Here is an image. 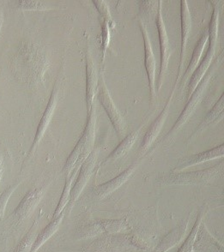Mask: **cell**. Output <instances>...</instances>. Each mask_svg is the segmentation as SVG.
<instances>
[{
	"instance_id": "cell-1",
	"label": "cell",
	"mask_w": 224,
	"mask_h": 252,
	"mask_svg": "<svg viewBox=\"0 0 224 252\" xmlns=\"http://www.w3.org/2000/svg\"><path fill=\"white\" fill-rule=\"evenodd\" d=\"M39 52L31 44L21 45L19 49L10 60L12 72L17 79L25 83H33L35 82L38 74H42V62Z\"/></svg>"
},
{
	"instance_id": "cell-2",
	"label": "cell",
	"mask_w": 224,
	"mask_h": 252,
	"mask_svg": "<svg viewBox=\"0 0 224 252\" xmlns=\"http://www.w3.org/2000/svg\"><path fill=\"white\" fill-rule=\"evenodd\" d=\"M96 109L94 107V109L91 110L89 112L87 125L85 126L84 132L82 134L80 139L64 165L63 172L66 174V176H70L71 173L73 172L76 164L80 159L81 156L87 155V150H90L94 142L95 135H96Z\"/></svg>"
},
{
	"instance_id": "cell-3",
	"label": "cell",
	"mask_w": 224,
	"mask_h": 252,
	"mask_svg": "<svg viewBox=\"0 0 224 252\" xmlns=\"http://www.w3.org/2000/svg\"><path fill=\"white\" fill-rule=\"evenodd\" d=\"M43 188H36L28 191L25 196L21 200L17 208L14 209V212L9 217H12L13 226H17L24 222L31 213L36 208L38 203L42 199L43 196Z\"/></svg>"
},
{
	"instance_id": "cell-4",
	"label": "cell",
	"mask_w": 224,
	"mask_h": 252,
	"mask_svg": "<svg viewBox=\"0 0 224 252\" xmlns=\"http://www.w3.org/2000/svg\"><path fill=\"white\" fill-rule=\"evenodd\" d=\"M59 91H60V89H59L57 84H55L54 90L51 93L50 99L47 103L46 110L44 112L39 126L37 127L36 133H35V136H34V139L33 141V144L31 146L30 152L28 154L26 159H29L33 155V152L36 150L37 146L39 145L40 141L43 138L44 134L47 131V127L49 126L51 120L53 119L54 112H55L56 106H57L58 100H59Z\"/></svg>"
},
{
	"instance_id": "cell-5",
	"label": "cell",
	"mask_w": 224,
	"mask_h": 252,
	"mask_svg": "<svg viewBox=\"0 0 224 252\" xmlns=\"http://www.w3.org/2000/svg\"><path fill=\"white\" fill-rule=\"evenodd\" d=\"M97 154H98L97 150L92 151L82 164L80 173L78 174L75 186L73 188H71V190H70V200L68 202V204H70V208L78 199L83 189L87 185L88 181L91 179V174L94 171L95 165L96 162Z\"/></svg>"
},
{
	"instance_id": "cell-6",
	"label": "cell",
	"mask_w": 224,
	"mask_h": 252,
	"mask_svg": "<svg viewBox=\"0 0 224 252\" xmlns=\"http://www.w3.org/2000/svg\"><path fill=\"white\" fill-rule=\"evenodd\" d=\"M98 95H99L100 103L105 111L107 112V115L109 117L118 135L120 136L124 135L125 130H126L124 121L121 117V113H119L116 106L114 105V100L112 99L109 91L107 90L103 77H101Z\"/></svg>"
},
{
	"instance_id": "cell-7",
	"label": "cell",
	"mask_w": 224,
	"mask_h": 252,
	"mask_svg": "<svg viewBox=\"0 0 224 252\" xmlns=\"http://www.w3.org/2000/svg\"><path fill=\"white\" fill-rule=\"evenodd\" d=\"M219 172L218 166H213L209 169L194 172V173L173 174L166 177L163 182L167 185H189V184H200L210 181L214 179Z\"/></svg>"
},
{
	"instance_id": "cell-8",
	"label": "cell",
	"mask_w": 224,
	"mask_h": 252,
	"mask_svg": "<svg viewBox=\"0 0 224 252\" xmlns=\"http://www.w3.org/2000/svg\"><path fill=\"white\" fill-rule=\"evenodd\" d=\"M211 78V73L207 74L206 76H204V79L201 80L200 83L197 84L196 90H194L193 93L192 94L191 99L188 100V104L185 106L184 110L182 111V113H181V115L179 117V119L176 120L174 126H173V128H172V129L168 132L167 135L172 134L175 130H177L191 117L192 114L193 113L194 111L196 109V106H197V104L200 101L202 95L204 94V91L206 89V87L208 86L209 83H210Z\"/></svg>"
},
{
	"instance_id": "cell-9",
	"label": "cell",
	"mask_w": 224,
	"mask_h": 252,
	"mask_svg": "<svg viewBox=\"0 0 224 252\" xmlns=\"http://www.w3.org/2000/svg\"><path fill=\"white\" fill-rule=\"evenodd\" d=\"M161 2H159V8H158V19H157V25H158V33H159V40H160V68L159 79H158V90H160L163 80V76L167 70L168 65V60L170 58V47H169V40L167 37L166 28L164 25L163 19L161 16Z\"/></svg>"
},
{
	"instance_id": "cell-10",
	"label": "cell",
	"mask_w": 224,
	"mask_h": 252,
	"mask_svg": "<svg viewBox=\"0 0 224 252\" xmlns=\"http://www.w3.org/2000/svg\"><path fill=\"white\" fill-rule=\"evenodd\" d=\"M140 29L144 40V53H145V68L149 78V85L151 90V98L154 100L156 94V60L152 50L151 40L147 30L143 23L140 22Z\"/></svg>"
},
{
	"instance_id": "cell-11",
	"label": "cell",
	"mask_w": 224,
	"mask_h": 252,
	"mask_svg": "<svg viewBox=\"0 0 224 252\" xmlns=\"http://www.w3.org/2000/svg\"><path fill=\"white\" fill-rule=\"evenodd\" d=\"M134 170H135V166L132 165L114 179L105 183L101 186H97L94 189L95 196H97L99 199H103L106 196L110 195L111 193L119 189L121 186H123L125 183L128 181V179H130L131 174L133 173Z\"/></svg>"
},
{
	"instance_id": "cell-12",
	"label": "cell",
	"mask_w": 224,
	"mask_h": 252,
	"mask_svg": "<svg viewBox=\"0 0 224 252\" xmlns=\"http://www.w3.org/2000/svg\"><path fill=\"white\" fill-rule=\"evenodd\" d=\"M188 223L189 220H185L181 225L173 229L161 240V242L159 244V246L155 250L154 252H167L169 250L174 248V246H178L186 237V234L188 232Z\"/></svg>"
},
{
	"instance_id": "cell-13",
	"label": "cell",
	"mask_w": 224,
	"mask_h": 252,
	"mask_svg": "<svg viewBox=\"0 0 224 252\" xmlns=\"http://www.w3.org/2000/svg\"><path fill=\"white\" fill-rule=\"evenodd\" d=\"M181 64H180V70H179V76L177 80L180 78L182 69V63L184 61L185 53L186 48L188 45L189 35L191 33L192 30V19L190 10L188 6L187 1H181Z\"/></svg>"
},
{
	"instance_id": "cell-14",
	"label": "cell",
	"mask_w": 224,
	"mask_h": 252,
	"mask_svg": "<svg viewBox=\"0 0 224 252\" xmlns=\"http://www.w3.org/2000/svg\"><path fill=\"white\" fill-rule=\"evenodd\" d=\"M86 100L89 112L92 108L95 94L96 92L98 77H97L96 68L94 60L89 52L87 54V63H86Z\"/></svg>"
},
{
	"instance_id": "cell-15",
	"label": "cell",
	"mask_w": 224,
	"mask_h": 252,
	"mask_svg": "<svg viewBox=\"0 0 224 252\" xmlns=\"http://www.w3.org/2000/svg\"><path fill=\"white\" fill-rule=\"evenodd\" d=\"M224 156V145H220L219 147L215 148L213 150H209L206 152L200 153L195 156H192L186 159H183L181 162L179 163L177 166V171L188 168L189 166L197 165L202 162H205L211 159L221 158Z\"/></svg>"
},
{
	"instance_id": "cell-16",
	"label": "cell",
	"mask_w": 224,
	"mask_h": 252,
	"mask_svg": "<svg viewBox=\"0 0 224 252\" xmlns=\"http://www.w3.org/2000/svg\"><path fill=\"white\" fill-rule=\"evenodd\" d=\"M169 101L170 100H168V102L164 107V109L161 111L160 115L157 118V120H155L153 124L150 127L147 133L145 134L144 140H143V143L141 145V151L147 150L148 148L151 146L156 138L158 137L159 133L160 132V130L162 129L164 124H165V121L167 120V115H168Z\"/></svg>"
},
{
	"instance_id": "cell-17",
	"label": "cell",
	"mask_w": 224,
	"mask_h": 252,
	"mask_svg": "<svg viewBox=\"0 0 224 252\" xmlns=\"http://www.w3.org/2000/svg\"><path fill=\"white\" fill-rule=\"evenodd\" d=\"M215 49H216V47H209L204 60L201 62L199 66L197 67V69L194 70L193 73L192 75L190 83L188 85V98L191 96L192 94L193 93L194 90H196L197 84L200 83L201 80L203 79V77L211 65V63L214 58Z\"/></svg>"
},
{
	"instance_id": "cell-18",
	"label": "cell",
	"mask_w": 224,
	"mask_h": 252,
	"mask_svg": "<svg viewBox=\"0 0 224 252\" xmlns=\"http://www.w3.org/2000/svg\"><path fill=\"white\" fill-rule=\"evenodd\" d=\"M63 217H64V215L62 213L56 218H54V220L38 234V236H36L32 248H31V252H36L41 246H43L45 243L47 242L48 239H50L52 236L54 235L55 232H57L58 229L61 226V222L63 220Z\"/></svg>"
},
{
	"instance_id": "cell-19",
	"label": "cell",
	"mask_w": 224,
	"mask_h": 252,
	"mask_svg": "<svg viewBox=\"0 0 224 252\" xmlns=\"http://www.w3.org/2000/svg\"><path fill=\"white\" fill-rule=\"evenodd\" d=\"M208 40H209V33H208V30H204L203 35L200 38V40H198L196 47L194 48L192 57L191 62L188 65V69L185 72L184 76L182 78V83H185L188 81L189 76H192L194 72V70L197 68V63L200 60L203 52H204V47L207 44Z\"/></svg>"
},
{
	"instance_id": "cell-20",
	"label": "cell",
	"mask_w": 224,
	"mask_h": 252,
	"mask_svg": "<svg viewBox=\"0 0 224 252\" xmlns=\"http://www.w3.org/2000/svg\"><path fill=\"white\" fill-rule=\"evenodd\" d=\"M138 134H139V130H136V131H133V132L129 134L118 145L117 148L113 152L111 153L107 159H105V162L106 161H110V160H115V159H119V158H121L122 156H125L130 150L134 143L136 142V140L138 137Z\"/></svg>"
},
{
	"instance_id": "cell-21",
	"label": "cell",
	"mask_w": 224,
	"mask_h": 252,
	"mask_svg": "<svg viewBox=\"0 0 224 252\" xmlns=\"http://www.w3.org/2000/svg\"><path fill=\"white\" fill-rule=\"evenodd\" d=\"M78 168H79V166H77L76 168H74V172H72L70 176L68 177V179H67L66 182H65V186H64V190H63L62 195H61V199H60V202H59L57 208L55 209L54 218H56V217H58V216L62 214L64 208L66 207L68 202H69L70 190H71V188H72L73 180L74 179H75L76 173H77V171H78Z\"/></svg>"
},
{
	"instance_id": "cell-22",
	"label": "cell",
	"mask_w": 224,
	"mask_h": 252,
	"mask_svg": "<svg viewBox=\"0 0 224 252\" xmlns=\"http://www.w3.org/2000/svg\"><path fill=\"white\" fill-rule=\"evenodd\" d=\"M204 218V211H201L199 215L197 216V220L194 225L193 228L190 232V234L188 235L187 239L185 240L184 244L182 245L179 252H193L194 244L197 239V234L199 230V226H200L201 222H202V219Z\"/></svg>"
},
{
	"instance_id": "cell-23",
	"label": "cell",
	"mask_w": 224,
	"mask_h": 252,
	"mask_svg": "<svg viewBox=\"0 0 224 252\" xmlns=\"http://www.w3.org/2000/svg\"><path fill=\"white\" fill-rule=\"evenodd\" d=\"M35 228H36V223L33 224V226L30 229V231L23 237V239H21L20 242L18 243L13 252H31L32 246L36 238Z\"/></svg>"
},
{
	"instance_id": "cell-24",
	"label": "cell",
	"mask_w": 224,
	"mask_h": 252,
	"mask_svg": "<svg viewBox=\"0 0 224 252\" xmlns=\"http://www.w3.org/2000/svg\"><path fill=\"white\" fill-rule=\"evenodd\" d=\"M218 22H219V11L217 7H215L212 17H211L210 28L208 30L209 33V40H210V47H216L218 34Z\"/></svg>"
},
{
	"instance_id": "cell-25",
	"label": "cell",
	"mask_w": 224,
	"mask_h": 252,
	"mask_svg": "<svg viewBox=\"0 0 224 252\" xmlns=\"http://www.w3.org/2000/svg\"><path fill=\"white\" fill-rule=\"evenodd\" d=\"M224 112V96L220 98V100H218V103L213 106V108L207 113V115L205 116L203 122L201 123L200 127L207 126L212 122H215L216 120H218L219 117H222Z\"/></svg>"
},
{
	"instance_id": "cell-26",
	"label": "cell",
	"mask_w": 224,
	"mask_h": 252,
	"mask_svg": "<svg viewBox=\"0 0 224 252\" xmlns=\"http://www.w3.org/2000/svg\"><path fill=\"white\" fill-rule=\"evenodd\" d=\"M18 186H19V183H15V184L10 185L0 195V220L4 216L5 209H6V206L9 200H10V196L13 194L14 191L16 190Z\"/></svg>"
},
{
	"instance_id": "cell-27",
	"label": "cell",
	"mask_w": 224,
	"mask_h": 252,
	"mask_svg": "<svg viewBox=\"0 0 224 252\" xmlns=\"http://www.w3.org/2000/svg\"><path fill=\"white\" fill-rule=\"evenodd\" d=\"M17 9L22 10H48L47 4L42 1H31L21 0L17 1Z\"/></svg>"
},
{
	"instance_id": "cell-28",
	"label": "cell",
	"mask_w": 224,
	"mask_h": 252,
	"mask_svg": "<svg viewBox=\"0 0 224 252\" xmlns=\"http://www.w3.org/2000/svg\"><path fill=\"white\" fill-rule=\"evenodd\" d=\"M93 3L96 4L98 10L100 11V13L101 14V16L104 17V19L107 22V24L109 25L111 24V27H114L113 25V20H112V17H111L110 12L108 10V7H107V3L104 1H94Z\"/></svg>"
},
{
	"instance_id": "cell-29",
	"label": "cell",
	"mask_w": 224,
	"mask_h": 252,
	"mask_svg": "<svg viewBox=\"0 0 224 252\" xmlns=\"http://www.w3.org/2000/svg\"><path fill=\"white\" fill-rule=\"evenodd\" d=\"M109 25L107 24V22L104 21L103 25H102V42H101V46H102V52H103V58L107 50V47L109 45V40H110V33H109Z\"/></svg>"
},
{
	"instance_id": "cell-30",
	"label": "cell",
	"mask_w": 224,
	"mask_h": 252,
	"mask_svg": "<svg viewBox=\"0 0 224 252\" xmlns=\"http://www.w3.org/2000/svg\"><path fill=\"white\" fill-rule=\"evenodd\" d=\"M3 156L1 150H0V181L2 179V175H3Z\"/></svg>"
},
{
	"instance_id": "cell-31",
	"label": "cell",
	"mask_w": 224,
	"mask_h": 252,
	"mask_svg": "<svg viewBox=\"0 0 224 252\" xmlns=\"http://www.w3.org/2000/svg\"><path fill=\"white\" fill-rule=\"evenodd\" d=\"M3 9H2V7L0 6V31H1V29H2V25H3Z\"/></svg>"
}]
</instances>
